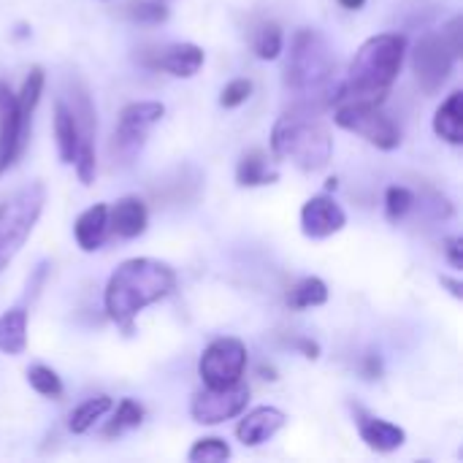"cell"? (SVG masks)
Listing matches in <instances>:
<instances>
[{"mask_svg": "<svg viewBox=\"0 0 463 463\" xmlns=\"http://www.w3.org/2000/svg\"><path fill=\"white\" fill-rule=\"evenodd\" d=\"M176 288V274L168 263L155 258H130L117 266L106 285L103 307L111 323H117L125 334H133L136 317L171 296Z\"/></svg>", "mask_w": 463, "mask_h": 463, "instance_id": "1", "label": "cell"}, {"mask_svg": "<svg viewBox=\"0 0 463 463\" xmlns=\"http://www.w3.org/2000/svg\"><path fill=\"white\" fill-rule=\"evenodd\" d=\"M285 84L304 106H323L336 100V54L331 52L326 35L315 27L296 30L285 62Z\"/></svg>", "mask_w": 463, "mask_h": 463, "instance_id": "2", "label": "cell"}, {"mask_svg": "<svg viewBox=\"0 0 463 463\" xmlns=\"http://www.w3.org/2000/svg\"><path fill=\"white\" fill-rule=\"evenodd\" d=\"M404 54H407V38L399 33H383L364 41L347 68L345 81L339 84L336 100L347 98V100L383 103L402 73Z\"/></svg>", "mask_w": 463, "mask_h": 463, "instance_id": "3", "label": "cell"}, {"mask_svg": "<svg viewBox=\"0 0 463 463\" xmlns=\"http://www.w3.org/2000/svg\"><path fill=\"white\" fill-rule=\"evenodd\" d=\"M271 152L279 160H290L301 171H323L334 155V138L312 106H293L271 130Z\"/></svg>", "mask_w": 463, "mask_h": 463, "instance_id": "4", "label": "cell"}, {"mask_svg": "<svg viewBox=\"0 0 463 463\" xmlns=\"http://www.w3.org/2000/svg\"><path fill=\"white\" fill-rule=\"evenodd\" d=\"M46 203V187L33 182L0 203V271L19 255Z\"/></svg>", "mask_w": 463, "mask_h": 463, "instance_id": "5", "label": "cell"}, {"mask_svg": "<svg viewBox=\"0 0 463 463\" xmlns=\"http://www.w3.org/2000/svg\"><path fill=\"white\" fill-rule=\"evenodd\" d=\"M334 122L342 130H350L361 138H366L372 146L383 152H393L402 146V130L399 125L380 109V103L372 100H347L336 106Z\"/></svg>", "mask_w": 463, "mask_h": 463, "instance_id": "6", "label": "cell"}, {"mask_svg": "<svg viewBox=\"0 0 463 463\" xmlns=\"http://www.w3.org/2000/svg\"><path fill=\"white\" fill-rule=\"evenodd\" d=\"M244 369H247V347L241 339H233V336L214 339L198 361V374L206 388L236 385L241 383Z\"/></svg>", "mask_w": 463, "mask_h": 463, "instance_id": "7", "label": "cell"}, {"mask_svg": "<svg viewBox=\"0 0 463 463\" xmlns=\"http://www.w3.org/2000/svg\"><path fill=\"white\" fill-rule=\"evenodd\" d=\"M456 54L442 33H426L412 49V71L426 95H437L453 73Z\"/></svg>", "mask_w": 463, "mask_h": 463, "instance_id": "8", "label": "cell"}, {"mask_svg": "<svg viewBox=\"0 0 463 463\" xmlns=\"http://www.w3.org/2000/svg\"><path fill=\"white\" fill-rule=\"evenodd\" d=\"M250 404V388L244 383L228 388H203L190 402V415L201 426H220L239 418Z\"/></svg>", "mask_w": 463, "mask_h": 463, "instance_id": "9", "label": "cell"}, {"mask_svg": "<svg viewBox=\"0 0 463 463\" xmlns=\"http://www.w3.org/2000/svg\"><path fill=\"white\" fill-rule=\"evenodd\" d=\"M165 117V106L157 103V100H138V103H128L122 111H119V122H117V130H114V144L122 155H136L149 130Z\"/></svg>", "mask_w": 463, "mask_h": 463, "instance_id": "10", "label": "cell"}, {"mask_svg": "<svg viewBox=\"0 0 463 463\" xmlns=\"http://www.w3.org/2000/svg\"><path fill=\"white\" fill-rule=\"evenodd\" d=\"M27 138H30V130L22 122L16 95L11 92L8 84L0 81V176L16 163Z\"/></svg>", "mask_w": 463, "mask_h": 463, "instance_id": "11", "label": "cell"}, {"mask_svg": "<svg viewBox=\"0 0 463 463\" xmlns=\"http://www.w3.org/2000/svg\"><path fill=\"white\" fill-rule=\"evenodd\" d=\"M347 225L345 209L331 195H315L301 209V231L307 239H328Z\"/></svg>", "mask_w": 463, "mask_h": 463, "instance_id": "12", "label": "cell"}, {"mask_svg": "<svg viewBox=\"0 0 463 463\" xmlns=\"http://www.w3.org/2000/svg\"><path fill=\"white\" fill-rule=\"evenodd\" d=\"M149 68L155 71H165L176 79H193L201 68H203V49L195 43H168L157 52H152V57L144 60Z\"/></svg>", "mask_w": 463, "mask_h": 463, "instance_id": "13", "label": "cell"}, {"mask_svg": "<svg viewBox=\"0 0 463 463\" xmlns=\"http://www.w3.org/2000/svg\"><path fill=\"white\" fill-rule=\"evenodd\" d=\"M288 423V415L277 407H255L252 412H247L239 426H236V437L241 445L247 448H258L263 442H269L271 437H277Z\"/></svg>", "mask_w": 463, "mask_h": 463, "instance_id": "14", "label": "cell"}, {"mask_svg": "<svg viewBox=\"0 0 463 463\" xmlns=\"http://www.w3.org/2000/svg\"><path fill=\"white\" fill-rule=\"evenodd\" d=\"M149 214L138 195H125L109 209V231H114L119 239H136L146 231Z\"/></svg>", "mask_w": 463, "mask_h": 463, "instance_id": "15", "label": "cell"}, {"mask_svg": "<svg viewBox=\"0 0 463 463\" xmlns=\"http://www.w3.org/2000/svg\"><path fill=\"white\" fill-rule=\"evenodd\" d=\"M109 233V206L95 203L87 212H81L73 222V236L81 252H95L103 247Z\"/></svg>", "mask_w": 463, "mask_h": 463, "instance_id": "16", "label": "cell"}, {"mask_svg": "<svg viewBox=\"0 0 463 463\" xmlns=\"http://www.w3.org/2000/svg\"><path fill=\"white\" fill-rule=\"evenodd\" d=\"M358 434L377 453H393V450L404 448V442H407V431L383 418H361Z\"/></svg>", "mask_w": 463, "mask_h": 463, "instance_id": "17", "label": "cell"}, {"mask_svg": "<svg viewBox=\"0 0 463 463\" xmlns=\"http://www.w3.org/2000/svg\"><path fill=\"white\" fill-rule=\"evenodd\" d=\"M434 133L453 144V146H461L463 144V92L461 90H453L442 106L437 109L434 114Z\"/></svg>", "mask_w": 463, "mask_h": 463, "instance_id": "18", "label": "cell"}, {"mask_svg": "<svg viewBox=\"0 0 463 463\" xmlns=\"http://www.w3.org/2000/svg\"><path fill=\"white\" fill-rule=\"evenodd\" d=\"M54 138H57V155L62 163H73L79 144H81V133H79V122L71 106H65L62 100L54 103Z\"/></svg>", "mask_w": 463, "mask_h": 463, "instance_id": "19", "label": "cell"}, {"mask_svg": "<svg viewBox=\"0 0 463 463\" xmlns=\"http://www.w3.org/2000/svg\"><path fill=\"white\" fill-rule=\"evenodd\" d=\"M27 350V312L14 307L0 315V353L22 355Z\"/></svg>", "mask_w": 463, "mask_h": 463, "instance_id": "20", "label": "cell"}, {"mask_svg": "<svg viewBox=\"0 0 463 463\" xmlns=\"http://www.w3.org/2000/svg\"><path fill=\"white\" fill-rule=\"evenodd\" d=\"M236 182L241 187H260L277 182V171L269 168V157L263 149H250L241 155L239 168H236Z\"/></svg>", "mask_w": 463, "mask_h": 463, "instance_id": "21", "label": "cell"}, {"mask_svg": "<svg viewBox=\"0 0 463 463\" xmlns=\"http://www.w3.org/2000/svg\"><path fill=\"white\" fill-rule=\"evenodd\" d=\"M43 84H46L43 68H41V65H33L30 73H27V79L22 81L19 95H16V106H19V114H22V122H24L27 130H30V125H33L35 106H38V100H41V95H43Z\"/></svg>", "mask_w": 463, "mask_h": 463, "instance_id": "22", "label": "cell"}, {"mask_svg": "<svg viewBox=\"0 0 463 463\" xmlns=\"http://www.w3.org/2000/svg\"><path fill=\"white\" fill-rule=\"evenodd\" d=\"M111 407H114V402H111V396H95V399H87L84 404H79L73 412H71V418H68V429L73 431V434H87L106 412H111Z\"/></svg>", "mask_w": 463, "mask_h": 463, "instance_id": "23", "label": "cell"}, {"mask_svg": "<svg viewBox=\"0 0 463 463\" xmlns=\"http://www.w3.org/2000/svg\"><path fill=\"white\" fill-rule=\"evenodd\" d=\"M326 301H328V285L320 277H307L288 293L290 309H312V307H323Z\"/></svg>", "mask_w": 463, "mask_h": 463, "instance_id": "24", "label": "cell"}, {"mask_svg": "<svg viewBox=\"0 0 463 463\" xmlns=\"http://www.w3.org/2000/svg\"><path fill=\"white\" fill-rule=\"evenodd\" d=\"M282 46H285V35H282V27L277 22H266L260 24V30L255 33V41H252V49L260 60H277L282 54Z\"/></svg>", "mask_w": 463, "mask_h": 463, "instance_id": "25", "label": "cell"}, {"mask_svg": "<svg viewBox=\"0 0 463 463\" xmlns=\"http://www.w3.org/2000/svg\"><path fill=\"white\" fill-rule=\"evenodd\" d=\"M122 14L133 22H141V24H160L168 19L165 0H133V3L122 5Z\"/></svg>", "mask_w": 463, "mask_h": 463, "instance_id": "26", "label": "cell"}, {"mask_svg": "<svg viewBox=\"0 0 463 463\" xmlns=\"http://www.w3.org/2000/svg\"><path fill=\"white\" fill-rule=\"evenodd\" d=\"M27 383H30V388H33L38 396H43V399H60V396H62V380H60L57 372L49 369V366H41V364L30 366V369H27Z\"/></svg>", "mask_w": 463, "mask_h": 463, "instance_id": "27", "label": "cell"}, {"mask_svg": "<svg viewBox=\"0 0 463 463\" xmlns=\"http://www.w3.org/2000/svg\"><path fill=\"white\" fill-rule=\"evenodd\" d=\"M187 458H190L193 463L228 461V458H231V448H228V442H225V439H220V437H209V439H198V442L190 448Z\"/></svg>", "mask_w": 463, "mask_h": 463, "instance_id": "28", "label": "cell"}, {"mask_svg": "<svg viewBox=\"0 0 463 463\" xmlns=\"http://www.w3.org/2000/svg\"><path fill=\"white\" fill-rule=\"evenodd\" d=\"M144 423V407L133 399H122L119 407H117V415H114V423L106 429L109 437L114 434H122V431H130V429H138Z\"/></svg>", "mask_w": 463, "mask_h": 463, "instance_id": "29", "label": "cell"}, {"mask_svg": "<svg viewBox=\"0 0 463 463\" xmlns=\"http://www.w3.org/2000/svg\"><path fill=\"white\" fill-rule=\"evenodd\" d=\"M412 206H415V193L412 190L399 187V184L388 187V193H385V212H388L391 220L407 217L412 212Z\"/></svg>", "mask_w": 463, "mask_h": 463, "instance_id": "30", "label": "cell"}, {"mask_svg": "<svg viewBox=\"0 0 463 463\" xmlns=\"http://www.w3.org/2000/svg\"><path fill=\"white\" fill-rule=\"evenodd\" d=\"M252 95V81L250 79H233L225 84V90L220 92V106L225 109H239L241 103H247Z\"/></svg>", "mask_w": 463, "mask_h": 463, "instance_id": "31", "label": "cell"}, {"mask_svg": "<svg viewBox=\"0 0 463 463\" xmlns=\"http://www.w3.org/2000/svg\"><path fill=\"white\" fill-rule=\"evenodd\" d=\"M71 165H76V176L81 184H92V179H95V146H92V141L79 144V152H76Z\"/></svg>", "mask_w": 463, "mask_h": 463, "instance_id": "32", "label": "cell"}, {"mask_svg": "<svg viewBox=\"0 0 463 463\" xmlns=\"http://www.w3.org/2000/svg\"><path fill=\"white\" fill-rule=\"evenodd\" d=\"M461 33H463V16H453V19L448 22V27L442 30V35H445V41H448V46L453 49V54H456V57H461L463 54Z\"/></svg>", "mask_w": 463, "mask_h": 463, "instance_id": "33", "label": "cell"}, {"mask_svg": "<svg viewBox=\"0 0 463 463\" xmlns=\"http://www.w3.org/2000/svg\"><path fill=\"white\" fill-rule=\"evenodd\" d=\"M442 250H445L448 260L453 263V269H461L463 266L461 239H458V236H450V239H445V241H442Z\"/></svg>", "mask_w": 463, "mask_h": 463, "instance_id": "34", "label": "cell"}, {"mask_svg": "<svg viewBox=\"0 0 463 463\" xmlns=\"http://www.w3.org/2000/svg\"><path fill=\"white\" fill-rule=\"evenodd\" d=\"M296 347L304 353V358H309V361H317L320 358V345L317 342H309V339H298L296 342Z\"/></svg>", "mask_w": 463, "mask_h": 463, "instance_id": "35", "label": "cell"}, {"mask_svg": "<svg viewBox=\"0 0 463 463\" xmlns=\"http://www.w3.org/2000/svg\"><path fill=\"white\" fill-rule=\"evenodd\" d=\"M442 285H445V288H450V293H453L456 298H463L461 282H458V279H450V277H442Z\"/></svg>", "mask_w": 463, "mask_h": 463, "instance_id": "36", "label": "cell"}, {"mask_svg": "<svg viewBox=\"0 0 463 463\" xmlns=\"http://www.w3.org/2000/svg\"><path fill=\"white\" fill-rule=\"evenodd\" d=\"M342 3V8H347V11H361L364 5H366V0H339Z\"/></svg>", "mask_w": 463, "mask_h": 463, "instance_id": "37", "label": "cell"}, {"mask_svg": "<svg viewBox=\"0 0 463 463\" xmlns=\"http://www.w3.org/2000/svg\"><path fill=\"white\" fill-rule=\"evenodd\" d=\"M165 3H168V0H165Z\"/></svg>", "mask_w": 463, "mask_h": 463, "instance_id": "38", "label": "cell"}]
</instances>
